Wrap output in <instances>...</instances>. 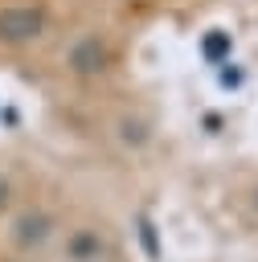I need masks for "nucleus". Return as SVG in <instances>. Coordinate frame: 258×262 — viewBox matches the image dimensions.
Instances as JSON below:
<instances>
[{"instance_id":"obj_1","label":"nucleus","mask_w":258,"mask_h":262,"mask_svg":"<svg viewBox=\"0 0 258 262\" xmlns=\"http://www.w3.org/2000/svg\"><path fill=\"white\" fill-rule=\"evenodd\" d=\"M53 37V8L45 0H0V49L25 53Z\"/></svg>"},{"instance_id":"obj_2","label":"nucleus","mask_w":258,"mask_h":262,"mask_svg":"<svg viewBox=\"0 0 258 262\" xmlns=\"http://www.w3.org/2000/svg\"><path fill=\"white\" fill-rule=\"evenodd\" d=\"M115 57H119L115 37H111L106 29H94V25L70 33L66 45H61V66H66V74L78 78V82H98V78H106V74L115 70Z\"/></svg>"},{"instance_id":"obj_3","label":"nucleus","mask_w":258,"mask_h":262,"mask_svg":"<svg viewBox=\"0 0 258 262\" xmlns=\"http://www.w3.org/2000/svg\"><path fill=\"white\" fill-rule=\"evenodd\" d=\"M106 254V242L98 237V229H74L66 237V258L70 262H98Z\"/></svg>"},{"instance_id":"obj_4","label":"nucleus","mask_w":258,"mask_h":262,"mask_svg":"<svg viewBox=\"0 0 258 262\" xmlns=\"http://www.w3.org/2000/svg\"><path fill=\"white\" fill-rule=\"evenodd\" d=\"M53 237V217L49 213H25V217H16V242L20 246H45Z\"/></svg>"},{"instance_id":"obj_5","label":"nucleus","mask_w":258,"mask_h":262,"mask_svg":"<svg viewBox=\"0 0 258 262\" xmlns=\"http://www.w3.org/2000/svg\"><path fill=\"white\" fill-rule=\"evenodd\" d=\"M119 139H123V143H135V147H143L152 135H147V123H143V119L123 115V119H119Z\"/></svg>"},{"instance_id":"obj_6","label":"nucleus","mask_w":258,"mask_h":262,"mask_svg":"<svg viewBox=\"0 0 258 262\" xmlns=\"http://www.w3.org/2000/svg\"><path fill=\"white\" fill-rule=\"evenodd\" d=\"M254 209H258V188H254Z\"/></svg>"}]
</instances>
